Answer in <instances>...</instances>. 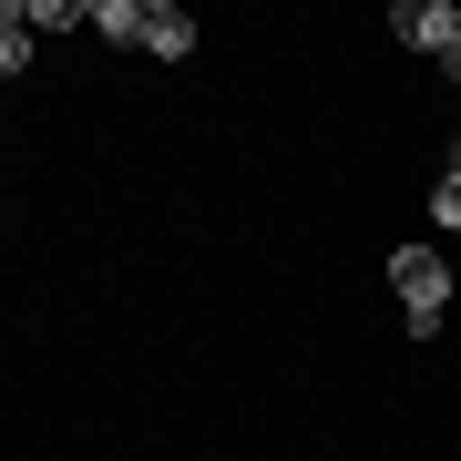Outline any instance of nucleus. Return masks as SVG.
Returning <instances> with one entry per match:
<instances>
[{"label": "nucleus", "instance_id": "2", "mask_svg": "<svg viewBox=\"0 0 461 461\" xmlns=\"http://www.w3.org/2000/svg\"><path fill=\"white\" fill-rule=\"evenodd\" d=\"M133 51H154V62H185V51H195V21H185L175 0H133Z\"/></svg>", "mask_w": 461, "mask_h": 461}, {"label": "nucleus", "instance_id": "3", "mask_svg": "<svg viewBox=\"0 0 461 461\" xmlns=\"http://www.w3.org/2000/svg\"><path fill=\"white\" fill-rule=\"evenodd\" d=\"M451 21H461L451 0H400V11H390V32L411 41V51H441V41H451Z\"/></svg>", "mask_w": 461, "mask_h": 461}, {"label": "nucleus", "instance_id": "1", "mask_svg": "<svg viewBox=\"0 0 461 461\" xmlns=\"http://www.w3.org/2000/svg\"><path fill=\"white\" fill-rule=\"evenodd\" d=\"M390 287H400L411 339H430V329L451 318V267H441V247H400V257H390Z\"/></svg>", "mask_w": 461, "mask_h": 461}, {"label": "nucleus", "instance_id": "9", "mask_svg": "<svg viewBox=\"0 0 461 461\" xmlns=\"http://www.w3.org/2000/svg\"><path fill=\"white\" fill-rule=\"evenodd\" d=\"M451 175H461V144H451Z\"/></svg>", "mask_w": 461, "mask_h": 461}, {"label": "nucleus", "instance_id": "7", "mask_svg": "<svg viewBox=\"0 0 461 461\" xmlns=\"http://www.w3.org/2000/svg\"><path fill=\"white\" fill-rule=\"evenodd\" d=\"M430 226H461V175H441V195H430Z\"/></svg>", "mask_w": 461, "mask_h": 461}, {"label": "nucleus", "instance_id": "8", "mask_svg": "<svg viewBox=\"0 0 461 461\" xmlns=\"http://www.w3.org/2000/svg\"><path fill=\"white\" fill-rule=\"evenodd\" d=\"M430 62H441V72H451V83H461V21H451V41H441V51H430Z\"/></svg>", "mask_w": 461, "mask_h": 461}, {"label": "nucleus", "instance_id": "5", "mask_svg": "<svg viewBox=\"0 0 461 461\" xmlns=\"http://www.w3.org/2000/svg\"><path fill=\"white\" fill-rule=\"evenodd\" d=\"M21 21H32V32H72V21H93L83 0H21Z\"/></svg>", "mask_w": 461, "mask_h": 461}, {"label": "nucleus", "instance_id": "4", "mask_svg": "<svg viewBox=\"0 0 461 461\" xmlns=\"http://www.w3.org/2000/svg\"><path fill=\"white\" fill-rule=\"evenodd\" d=\"M0 72H32V21H21V0H0Z\"/></svg>", "mask_w": 461, "mask_h": 461}, {"label": "nucleus", "instance_id": "6", "mask_svg": "<svg viewBox=\"0 0 461 461\" xmlns=\"http://www.w3.org/2000/svg\"><path fill=\"white\" fill-rule=\"evenodd\" d=\"M93 32L103 41H133V0H93Z\"/></svg>", "mask_w": 461, "mask_h": 461}]
</instances>
